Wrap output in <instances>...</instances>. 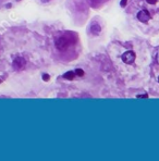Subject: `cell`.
Wrapping results in <instances>:
<instances>
[{
    "instance_id": "1",
    "label": "cell",
    "mask_w": 159,
    "mask_h": 161,
    "mask_svg": "<svg viewBox=\"0 0 159 161\" xmlns=\"http://www.w3.org/2000/svg\"><path fill=\"white\" fill-rule=\"evenodd\" d=\"M56 47L60 51H64L70 47V42L67 37H59L56 42Z\"/></svg>"
},
{
    "instance_id": "2",
    "label": "cell",
    "mask_w": 159,
    "mask_h": 161,
    "mask_svg": "<svg viewBox=\"0 0 159 161\" xmlns=\"http://www.w3.org/2000/svg\"><path fill=\"white\" fill-rule=\"evenodd\" d=\"M122 60L126 64H132L135 61V54L133 51H126L122 56Z\"/></svg>"
},
{
    "instance_id": "3",
    "label": "cell",
    "mask_w": 159,
    "mask_h": 161,
    "mask_svg": "<svg viewBox=\"0 0 159 161\" xmlns=\"http://www.w3.org/2000/svg\"><path fill=\"white\" fill-rule=\"evenodd\" d=\"M137 19L141 22H147L150 20V13L147 10H141L137 13Z\"/></svg>"
},
{
    "instance_id": "4",
    "label": "cell",
    "mask_w": 159,
    "mask_h": 161,
    "mask_svg": "<svg viewBox=\"0 0 159 161\" xmlns=\"http://www.w3.org/2000/svg\"><path fill=\"white\" fill-rule=\"evenodd\" d=\"M25 66V60L23 58H17L13 62V66L15 70H21Z\"/></svg>"
},
{
    "instance_id": "5",
    "label": "cell",
    "mask_w": 159,
    "mask_h": 161,
    "mask_svg": "<svg viewBox=\"0 0 159 161\" xmlns=\"http://www.w3.org/2000/svg\"><path fill=\"white\" fill-rule=\"evenodd\" d=\"M92 33L93 34H95V35H96V34H98V33H100V26L98 25V24H94L93 26H92Z\"/></svg>"
},
{
    "instance_id": "6",
    "label": "cell",
    "mask_w": 159,
    "mask_h": 161,
    "mask_svg": "<svg viewBox=\"0 0 159 161\" xmlns=\"http://www.w3.org/2000/svg\"><path fill=\"white\" fill-rule=\"evenodd\" d=\"M74 75H75V72H68V73H66L64 74V78H68V79H73V77H74Z\"/></svg>"
},
{
    "instance_id": "7",
    "label": "cell",
    "mask_w": 159,
    "mask_h": 161,
    "mask_svg": "<svg viewBox=\"0 0 159 161\" xmlns=\"http://www.w3.org/2000/svg\"><path fill=\"white\" fill-rule=\"evenodd\" d=\"M75 74L79 75V76H83V75H84V72H83V70H76L75 71Z\"/></svg>"
},
{
    "instance_id": "8",
    "label": "cell",
    "mask_w": 159,
    "mask_h": 161,
    "mask_svg": "<svg viewBox=\"0 0 159 161\" xmlns=\"http://www.w3.org/2000/svg\"><path fill=\"white\" fill-rule=\"evenodd\" d=\"M146 1H147L148 3H152V5H153V3H156L157 2V0H146Z\"/></svg>"
},
{
    "instance_id": "9",
    "label": "cell",
    "mask_w": 159,
    "mask_h": 161,
    "mask_svg": "<svg viewBox=\"0 0 159 161\" xmlns=\"http://www.w3.org/2000/svg\"><path fill=\"white\" fill-rule=\"evenodd\" d=\"M125 5H126V0H122V1H121V6H122V7H124Z\"/></svg>"
},
{
    "instance_id": "10",
    "label": "cell",
    "mask_w": 159,
    "mask_h": 161,
    "mask_svg": "<svg viewBox=\"0 0 159 161\" xmlns=\"http://www.w3.org/2000/svg\"><path fill=\"white\" fill-rule=\"evenodd\" d=\"M158 82H159V77H158Z\"/></svg>"
}]
</instances>
